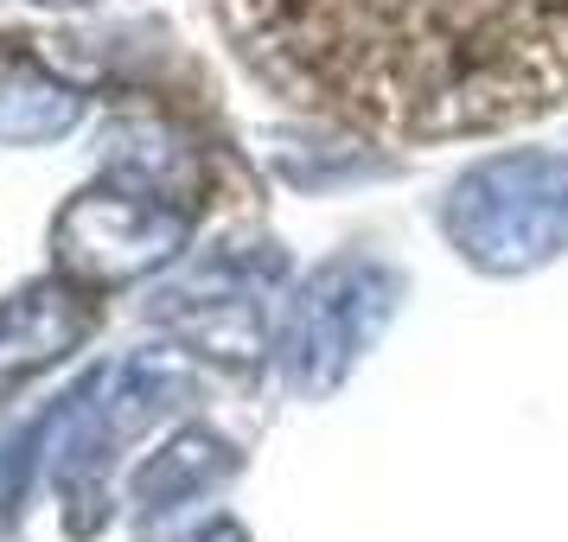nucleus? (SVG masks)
Listing matches in <instances>:
<instances>
[{
    "label": "nucleus",
    "instance_id": "nucleus-1",
    "mask_svg": "<svg viewBox=\"0 0 568 542\" xmlns=\"http://www.w3.org/2000/svg\"><path fill=\"white\" fill-rule=\"evenodd\" d=\"M262 83L377 141L537 122L568 103V0H217Z\"/></svg>",
    "mask_w": 568,
    "mask_h": 542
},
{
    "label": "nucleus",
    "instance_id": "nucleus-2",
    "mask_svg": "<svg viewBox=\"0 0 568 542\" xmlns=\"http://www.w3.org/2000/svg\"><path fill=\"white\" fill-rule=\"evenodd\" d=\"M440 231L473 268L530 275L568 249V154H498L454 180Z\"/></svg>",
    "mask_w": 568,
    "mask_h": 542
},
{
    "label": "nucleus",
    "instance_id": "nucleus-3",
    "mask_svg": "<svg viewBox=\"0 0 568 542\" xmlns=\"http://www.w3.org/2000/svg\"><path fill=\"white\" fill-rule=\"evenodd\" d=\"M396 300H403V282L371 256H338L326 268H313L307 282L294 287L282 333H275L287 389L294 396H333L352 377V364L377 345Z\"/></svg>",
    "mask_w": 568,
    "mask_h": 542
},
{
    "label": "nucleus",
    "instance_id": "nucleus-4",
    "mask_svg": "<svg viewBox=\"0 0 568 542\" xmlns=\"http://www.w3.org/2000/svg\"><path fill=\"white\" fill-rule=\"evenodd\" d=\"M192 236V211L129 192V185H90L52 217V268L64 282L90 287H129L141 275H154L185 249Z\"/></svg>",
    "mask_w": 568,
    "mask_h": 542
},
{
    "label": "nucleus",
    "instance_id": "nucleus-5",
    "mask_svg": "<svg viewBox=\"0 0 568 542\" xmlns=\"http://www.w3.org/2000/svg\"><path fill=\"white\" fill-rule=\"evenodd\" d=\"M282 268H287L282 249H268V243H250L243 249L236 243L224 256H211L199 275L160 287L154 300H148V313H154L166 333H180L199 358L224 364V370H256L262 351H275L256 287L275 282Z\"/></svg>",
    "mask_w": 568,
    "mask_h": 542
},
{
    "label": "nucleus",
    "instance_id": "nucleus-6",
    "mask_svg": "<svg viewBox=\"0 0 568 542\" xmlns=\"http://www.w3.org/2000/svg\"><path fill=\"white\" fill-rule=\"evenodd\" d=\"M90 287L78 282H32L0 307V396L20 389L27 377H39L45 364H58L64 351H78L90 326H97V300H83Z\"/></svg>",
    "mask_w": 568,
    "mask_h": 542
},
{
    "label": "nucleus",
    "instance_id": "nucleus-7",
    "mask_svg": "<svg viewBox=\"0 0 568 542\" xmlns=\"http://www.w3.org/2000/svg\"><path fill=\"white\" fill-rule=\"evenodd\" d=\"M103 173L115 185H129V192L166 198V205H185V198L199 192V180H205L199 154H192L185 141H173L166 129H154V122H122V129H109Z\"/></svg>",
    "mask_w": 568,
    "mask_h": 542
},
{
    "label": "nucleus",
    "instance_id": "nucleus-8",
    "mask_svg": "<svg viewBox=\"0 0 568 542\" xmlns=\"http://www.w3.org/2000/svg\"><path fill=\"white\" fill-rule=\"evenodd\" d=\"M236 466L243 460H236L231 440L205 434V428H180L134 472V504H141V517H160V511H173V504H185V498H199V491L224 485Z\"/></svg>",
    "mask_w": 568,
    "mask_h": 542
},
{
    "label": "nucleus",
    "instance_id": "nucleus-9",
    "mask_svg": "<svg viewBox=\"0 0 568 542\" xmlns=\"http://www.w3.org/2000/svg\"><path fill=\"white\" fill-rule=\"evenodd\" d=\"M83 115V96L71 83H58L39 64H0V147H39L71 134Z\"/></svg>",
    "mask_w": 568,
    "mask_h": 542
},
{
    "label": "nucleus",
    "instance_id": "nucleus-10",
    "mask_svg": "<svg viewBox=\"0 0 568 542\" xmlns=\"http://www.w3.org/2000/svg\"><path fill=\"white\" fill-rule=\"evenodd\" d=\"M185 542H250V536H243V530H236V523H205V530H199V536H185Z\"/></svg>",
    "mask_w": 568,
    "mask_h": 542
},
{
    "label": "nucleus",
    "instance_id": "nucleus-11",
    "mask_svg": "<svg viewBox=\"0 0 568 542\" xmlns=\"http://www.w3.org/2000/svg\"><path fill=\"white\" fill-rule=\"evenodd\" d=\"M32 7H52V13H78V7H90V0H32Z\"/></svg>",
    "mask_w": 568,
    "mask_h": 542
}]
</instances>
